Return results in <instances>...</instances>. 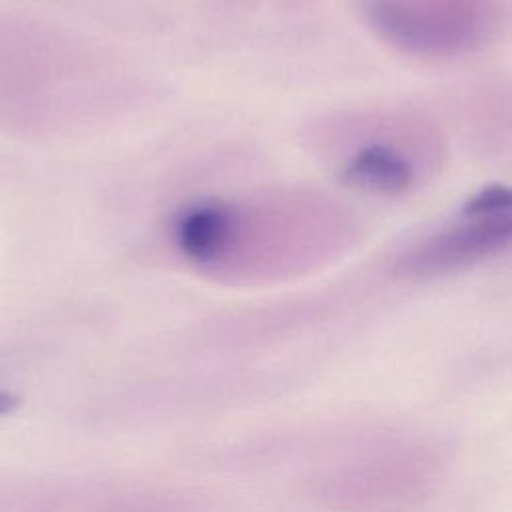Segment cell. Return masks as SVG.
<instances>
[{
	"label": "cell",
	"mask_w": 512,
	"mask_h": 512,
	"mask_svg": "<svg viewBox=\"0 0 512 512\" xmlns=\"http://www.w3.org/2000/svg\"><path fill=\"white\" fill-rule=\"evenodd\" d=\"M510 214H470L450 228L432 234L410 248L398 262V270L410 278L440 276L476 264L510 242Z\"/></svg>",
	"instance_id": "6da1fadb"
},
{
	"label": "cell",
	"mask_w": 512,
	"mask_h": 512,
	"mask_svg": "<svg viewBox=\"0 0 512 512\" xmlns=\"http://www.w3.org/2000/svg\"><path fill=\"white\" fill-rule=\"evenodd\" d=\"M368 16L390 40L420 52L462 48L476 38L478 24L460 4L428 0H370Z\"/></svg>",
	"instance_id": "7a4b0ae2"
},
{
	"label": "cell",
	"mask_w": 512,
	"mask_h": 512,
	"mask_svg": "<svg viewBox=\"0 0 512 512\" xmlns=\"http://www.w3.org/2000/svg\"><path fill=\"white\" fill-rule=\"evenodd\" d=\"M238 212L222 200H204L184 208L172 226L174 244L196 264L218 262L236 242Z\"/></svg>",
	"instance_id": "3957f363"
},
{
	"label": "cell",
	"mask_w": 512,
	"mask_h": 512,
	"mask_svg": "<svg viewBox=\"0 0 512 512\" xmlns=\"http://www.w3.org/2000/svg\"><path fill=\"white\" fill-rule=\"evenodd\" d=\"M342 178L356 188L394 196L412 186L414 166L398 148L376 142L352 154L342 168Z\"/></svg>",
	"instance_id": "277c9868"
},
{
	"label": "cell",
	"mask_w": 512,
	"mask_h": 512,
	"mask_svg": "<svg viewBox=\"0 0 512 512\" xmlns=\"http://www.w3.org/2000/svg\"><path fill=\"white\" fill-rule=\"evenodd\" d=\"M16 406H18V398L12 392L0 390V416L12 412Z\"/></svg>",
	"instance_id": "5b68a950"
}]
</instances>
